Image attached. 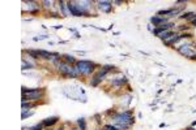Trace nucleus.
<instances>
[{
    "mask_svg": "<svg viewBox=\"0 0 196 130\" xmlns=\"http://www.w3.org/2000/svg\"><path fill=\"white\" fill-rule=\"evenodd\" d=\"M97 4H98V9L102 10V12H105V13L111 12V9H112V3L111 1H98Z\"/></svg>",
    "mask_w": 196,
    "mask_h": 130,
    "instance_id": "39448f33",
    "label": "nucleus"
},
{
    "mask_svg": "<svg viewBox=\"0 0 196 130\" xmlns=\"http://www.w3.org/2000/svg\"><path fill=\"white\" fill-rule=\"evenodd\" d=\"M188 27H190V26H184V25H182V26H180L179 29H180V30H187Z\"/></svg>",
    "mask_w": 196,
    "mask_h": 130,
    "instance_id": "6ab92c4d",
    "label": "nucleus"
},
{
    "mask_svg": "<svg viewBox=\"0 0 196 130\" xmlns=\"http://www.w3.org/2000/svg\"><path fill=\"white\" fill-rule=\"evenodd\" d=\"M42 4H44V7H51L52 1H42Z\"/></svg>",
    "mask_w": 196,
    "mask_h": 130,
    "instance_id": "a211bd4d",
    "label": "nucleus"
},
{
    "mask_svg": "<svg viewBox=\"0 0 196 130\" xmlns=\"http://www.w3.org/2000/svg\"><path fill=\"white\" fill-rule=\"evenodd\" d=\"M38 105V103H33V101H24L22 103V112L24 111H28V109H31V108H34V107H37Z\"/></svg>",
    "mask_w": 196,
    "mask_h": 130,
    "instance_id": "1a4fd4ad",
    "label": "nucleus"
},
{
    "mask_svg": "<svg viewBox=\"0 0 196 130\" xmlns=\"http://www.w3.org/2000/svg\"><path fill=\"white\" fill-rule=\"evenodd\" d=\"M111 83L114 86H122V85H124V83H127V78L123 77V78H120V79H114Z\"/></svg>",
    "mask_w": 196,
    "mask_h": 130,
    "instance_id": "f8f14e48",
    "label": "nucleus"
},
{
    "mask_svg": "<svg viewBox=\"0 0 196 130\" xmlns=\"http://www.w3.org/2000/svg\"><path fill=\"white\" fill-rule=\"evenodd\" d=\"M167 20H169V18H163V17H159V16H153V17L150 18V22L154 23V26L157 27V26L162 25V23H166Z\"/></svg>",
    "mask_w": 196,
    "mask_h": 130,
    "instance_id": "0eeeda50",
    "label": "nucleus"
},
{
    "mask_svg": "<svg viewBox=\"0 0 196 130\" xmlns=\"http://www.w3.org/2000/svg\"><path fill=\"white\" fill-rule=\"evenodd\" d=\"M33 68V65L30 64V62H28L25 59H22V70H26V69H31Z\"/></svg>",
    "mask_w": 196,
    "mask_h": 130,
    "instance_id": "2eb2a0df",
    "label": "nucleus"
},
{
    "mask_svg": "<svg viewBox=\"0 0 196 130\" xmlns=\"http://www.w3.org/2000/svg\"><path fill=\"white\" fill-rule=\"evenodd\" d=\"M106 74H107V70L102 68V69L99 70L97 74L93 75V78H91V81H90V85H91V86H98V83L101 82V81L105 77H106Z\"/></svg>",
    "mask_w": 196,
    "mask_h": 130,
    "instance_id": "20e7f679",
    "label": "nucleus"
},
{
    "mask_svg": "<svg viewBox=\"0 0 196 130\" xmlns=\"http://www.w3.org/2000/svg\"><path fill=\"white\" fill-rule=\"evenodd\" d=\"M172 12H174V9H165V10H159V12H158V16H159V17H161L162 14H169V16H170Z\"/></svg>",
    "mask_w": 196,
    "mask_h": 130,
    "instance_id": "dca6fc26",
    "label": "nucleus"
},
{
    "mask_svg": "<svg viewBox=\"0 0 196 130\" xmlns=\"http://www.w3.org/2000/svg\"><path fill=\"white\" fill-rule=\"evenodd\" d=\"M54 64L56 65L57 70L60 72V74H63L64 77H68V78H76L78 75L77 70H76L75 66H72L71 64L65 61H60V59H56L54 61Z\"/></svg>",
    "mask_w": 196,
    "mask_h": 130,
    "instance_id": "f257e3e1",
    "label": "nucleus"
},
{
    "mask_svg": "<svg viewBox=\"0 0 196 130\" xmlns=\"http://www.w3.org/2000/svg\"><path fill=\"white\" fill-rule=\"evenodd\" d=\"M59 7H60V9H62V12H63V16H64V17H67L68 13H69V10H68V7H67V3L59 1Z\"/></svg>",
    "mask_w": 196,
    "mask_h": 130,
    "instance_id": "9d476101",
    "label": "nucleus"
},
{
    "mask_svg": "<svg viewBox=\"0 0 196 130\" xmlns=\"http://www.w3.org/2000/svg\"><path fill=\"white\" fill-rule=\"evenodd\" d=\"M43 125H42V122L41 124H37L35 126H31V127H28V129H26V127H22V130H43Z\"/></svg>",
    "mask_w": 196,
    "mask_h": 130,
    "instance_id": "ddd939ff",
    "label": "nucleus"
},
{
    "mask_svg": "<svg viewBox=\"0 0 196 130\" xmlns=\"http://www.w3.org/2000/svg\"><path fill=\"white\" fill-rule=\"evenodd\" d=\"M57 122H59V117L52 116V117H48V118H44L43 121H42V125H43L44 127H52L55 124H57Z\"/></svg>",
    "mask_w": 196,
    "mask_h": 130,
    "instance_id": "423d86ee",
    "label": "nucleus"
},
{
    "mask_svg": "<svg viewBox=\"0 0 196 130\" xmlns=\"http://www.w3.org/2000/svg\"><path fill=\"white\" fill-rule=\"evenodd\" d=\"M75 68L77 70L78 74H84V75H88V74H91L96 69V64L89 60H80L75 64Z\"/></svg>",
    "mask_w": 196,
    "mask_h": 130,
    "instance_id": "7ed1b4c3",
    "label": "nucleus"
},
{
    "mask_svg": "<svg viewBox=\"0 0 196 130\" xmlns=\"http://www.w3.org/2000/svg\"><path fill=\"white\" fill-rule=\"evenodd\" d=\"M187 130H195V129H193V127L191 126V127H187Z\"/></svg>",
    "mask_w": 196,
    "mask_h": 130,
    "instance_id": "412c9836",
    "label": "nucleus"
},
{
    "mask_svg": "<svg viewBox=\"0 0 196 130\" xmlns=\"http://www.w3.org/2000/svg\"><path fill=\"white\" fill-rule=\"evenodd\" d=\"M191 23H192V26H195V27H196V18L193 21H191Z\"/></svg>",
    "mask_w": 196,
    "mask_h": 130,
    "instance_id": "aec40b11",
    "label": "nucleus"
},
{
    "mask_svg": "<svg viewBox=\"0 0 196 130\" xmlns=\"http://www.w3.org/2000/svg\"><path fill=\"white\" fill-rule=\"evenodd\" d=\"M44 95L43 88H26L22 87V103L24 101H37Z\"/></svg>",
    "mask_w": 196,
    "mask_h": 130,
    "instance_id": "f03ea898",
    "label": "nucleus"
},
{
    "mask_svg": "<svg viewBox=\"0 0 196 130\" xmlns=\"http://www.w3.org/2000/svg\"><path fill=\"white\" fill-rule=\"evenodd\" d=\"M25 3L29 4V8H28L29 13H37L38 12L39 5H37V3H34V1H25Z\"/></svg>",
    "mask_w": 196,
    "mask_h": 130,
    "instance_id": "6e6552de",
    "label": "nucleus"
},
{
    "mask_svg": "<svg viewBox=\"0 0 196 130\" xmlns=\"http://www.w3.org/2000/svg\"><path fill=\"white\" fill-rule=\"evenodd\" d=\"M77 125H78V129L80 130H85L86 129V124H85V120L84 118H78L77 120Z\"/></svg>",
    "mask_w": 196,
    "mask_h": 130,
    "instance_id": "4468645a",
    "label": "nucleus"
},
{
    "mask_svg": "<svg viewBox=\"0 0 196 130\" xmlns=\"http://www.w3.org/2000/svg\"><path fill=\"white\" fill-rule=\"evenodd\" d=\"M63 60H64L65 62H68V64H76V59L73 56H71V55H63Z\"/></svg>",
    "mask_w": 196,
    "mask_h": 130,
    "instance_id": "9b49d317",
    "label": "nucleus"
},
{
    "mask_svg": "<svg viewBox=\"0 0 196 130\" xmlns=\"http://www.w3.org/2000/svg\"><path fill=\"white\" fill-rule=\"evenodd\" d=\"M71 130H80V129H71Z\"/></svg>",
    "mask_w": 196,
    "mask_h": 130,
    "instance_id": "4be33fe9",
    "label": "nucleus"
},
{
    "mask_svg": "<svg viewBox=\"0 0 196 130\" xmlns=\"http://www.w3.org/2000/svg\"><path fill=\"white\" fill-rule=\"evenodd\" d=\"M97 130H99V129H97Z\"/></svg>",
    "mask_w": 196,
    "mask_h": 130,
    "instance_id": "5701e85b",
    "label": "nucleus"
},
{
    "mask_svg": "<svg viewBox=\"0 0 196 130\" xmlns=\"http://www.w3.org/2000/svg\"><path fill=\"white\" fill-rule=\"evenodd\" d=\"M33 114H34V111H30V112L24 111V112H22V120H24V118H26L28 116H33Z\"/></svg>",
    "mask_w": 196,
    "mask_h": 130,
    "instance_id": "f3484780",
    "label": "nucleus"
}]
</instances>
